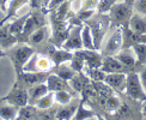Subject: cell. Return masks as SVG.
<instances>
[{
	"instance_id": "6da1fadb",
	"label": "cell",
	"mask_w": 146,
	"mask_h": 120,
	"mask_svg": "<svg viewBox=\"0 0 146 120\" xmlns=\"http://www.w3.org/2000/svg\"><path fill=\"white\" fill-rule=\"evenodd\" d=\"M85 23H86L91 29V34H92L96 49L100 51L103 37H104V35L109 28V24H110V18H109V16H104V13H98L97 17H95V15H94Z\"/></svg>"
},
{
	"instance_id": "7a4b0ae2",
	"label": "cell",
	"mask_w": 146,
	"mask_h": 120,
	"mask_svg": "<svg viewBox=\"0 0 146 120\" xmlns=\"http://www.w3.org/2000/svg\"><path fill=\"white\" fill-rule=\"evenodd\" d=\"M34 53L35 51L31 46H24V45L12 48V49H10L6 53V55L11 59L12 65L15 67L16 76L23 72L24 65L29 61V59L34 55Z\"/></svg>"
},
{
	"instance_id": "3957f363",
	"label": "cell",
	"mask_w": 146,
	"mask_h": 120,
	"mask_svg": "<svg viewBox=\"0 0 146 120\" xmlns=\"http://www.w3.org/2000/svg\"><path fill=\"white\" fill-rule=\"evenodd\" d=\"M109 12H110V13H109L110 23H113V25L115 28L125 27V25H128L129 19L133 15V6L125 3V1L115 3Z\"/></svg>"
},
{
	"instance_id": "277c9868",
	"label": "cell",
	"mask_w": 146,
	"mask_h": 120,
	"mask_svg": "<svg viewBox=\"0 0 146 120\" xmlns=\"http://www.w3.org/2000/svg\"><path fill=\"white\" fill-rule=\"evenodd\" d=\"M125 93L127 94V96H129L134 101H138V102L146 101V91L141 84L139 73H137V72H128L127 73Z\"/></svg>"
},
{
	"instance_id": "5b68a950",
	"label": "cell",
	"mask_w": 146,
	"mask_h": 120,
	"mask_svg": "<svg viewBox=\"0 0 146 120\" xmlns=\"http://www.w3.org/2000/svg\"><path fill=\"white\" fill-rule=\"evenodd\" d=\"M54 67L52 59L44 53H34V55L29 59V61L24 65L23 71L29 72H50Z\"/></svg>"
},
{
	"instance_id": "8992f818",
	"label": "cell",
	"mask_w": 146,
	"mask_h": 120,
	"mask_svg": "<svg viewBox=\"0 0 146 120\" xmlns=\"http://www.w3.org/2000/svg\"><path fill=\"white\" fill-rule=\"evenodd\" d=\"M123 43V35H122V27H116L111 36L108 39L106 46L102 49V55H116L122 49Z\"/></svg>"
},
{
	"instance_id": "52a82bcc",
	"label": "cell",
	"mask_w": 146,
	"mask_h": 120,
	"mask_svg": "<svg viewBox=\"0 0 146 120\" xmlns=\"http://www.w3.org/2000/svg\"><path fill=\"white\" fill-rule=\"evenodd\" d=\"M43 49L46 52H42V53L47 54V55L52 59V61L54 63V66L65 64L66 61H71V59L73 58V53L71 51L65 49L62 47H56L55 45H53L52 42L48 46H46Z\"/></svg>"
},
{
	"instance_id": "ba28073f",
	"label": "cell",
	"mask_w": 146,
	"mask_h": 120,
	"mask_svg": "<svg viewBox=\"0 0 146 120\" xmlns=\"http://www.w3.org/2000/svg\"><path fill=\"white\" fill-rule=\"evenodd\" d=\"M7 102L15 105L17 107H22L28 105L29 102V96H28V89L19 84L18 82H15L13 87L10 90V93L4 97Z\"/></svg>"
},
{
	"instance_id": "9c48e42d",
	"label": "cell",
	"mask_w": 146,
	"mask_h": 120,
	"mask_svg": "<svg viewBox=\"0 0 146 120\" xmlns=\"http://www.w3.org/2000/svg\"><path fill=\"white\" fill-rule=\"evenodd\" d=\"M50 72H29V71H23L22 73L16 76V82H18L22 85H24L27 89L36 85L40 83H46L48 76Z\"/></svg>"
},
{
	"instance_id": "30bf717a",
	"label": "cell",
	"mask_w": 146,
	"mask_h": 120,
	"mask_svg": "<svg viewBox=\"0 0 146 120\" xmlns=\"http://www.w3.org/2000/svg\"><path fill=\"white\" fill-rule=\"evenodd\" d=\"M73 53L76 55L80 57L84 60L85 66H88L90 69H98L102 66L103 55L102 53H98L97 49H85V48H82V49L74 51Z\"/></svg>"
},
{
	"instance_id": "8fae6325",
	"label": "cell",
	"mask_w": 146,
	"mask_h": 120,
	"mask_svg": "<svg viewBox=\"0 0 146 120\" xmlns=\"http://www.w3.org/2000/svg\"><path fill=\"white\" fill-rule=\"evenodd\" d=\"M82 28L83 25H73L71 31L67 36V39L64 42L62 48L67 51H78L82 49L83 47V41H82Z\"/></svg>"
},
{
	"instance_id": "7c38bea8",
	"label": "cell",
	"mask_w": 146,
	"mask_h": 120,
	"mask_svg": "<svg viewBox=\"0 0 146 120\" xmlns=\"http://www.w3.org/2000/svg\"><path fill=\"white\" fill-rule=\"evenodd\" d=\"M103 82H104L107 85L110 87L114 91L123 93L125 89H126L127 73L126 72H114V73H107Z\"/></svg>"
},
{
	"instance_id": "4fadbf2b",
	"label": "cell",
	"mask_w": 146,
	"mask_h": 120,
	"mask_svg": "<svg viewBox=\"0 0 146 120\" xmlns=\"http://www.w3.org/2000/svg\"><path fill=\"white\" fill-rule=\"evenodd\" d=\"M122 35H123V43L122 48H132L134 45L146 43V34H138L128 27H122Z\"/></svg>"
},
{
	"instance_id": "5bb4252c",
	"label": "cell",
	"mask_w": 146,
	"mask_h": 120,
	"mask_svg": "<svg viewBox=\"0 0 146 120\" xmlns=\"http://www.w3.org/2000/svg\"><path fill=\"white\" fill-rule=\"evenodd\" d=\"M101 70L106 73H114V72H127V69L121 64L120 60L115 55L103 57Z\"/></svg>"
},
{
	"instance_id": "9a60e30c",
	"label": "cell",
	"mask_w": 146,
	"mask_h": 120,
	"mask_svg": "<svg viewBox=\"0 0 146 120\" xmlns=\"http://www.w3.org/2000/svg\"><path fill=\"white\" fill-rule=\"evenodd\" d=\"M46 84H47V88L49 91H59V90H73L70 85L68 81H65L64 78H61L60 76H58L56 73H49L48 76L47 81H46ZM74 91V90H73Z\"/></svg>"
},
{
	"instance_id": "2e32d148",
	"label": "cell",
	"mask_w": 146,
	"mask_h": 120,
	"mask_svg": "<svg viewBox=\"0 0 146 120\" xmlns=\"http://www.w3.org/2000/svg\"><path fill=\"white\" fill-rule=\"evenodd\" d=\"M19 41L17 36L11 34L10 31V23H5L0 25V47L6 49V48H12L17 42Z\"/></svg>"
},
{
	"instance_id": "e0dca14e",
	"label": "cell",
	"mask_w": 146,
	"mask_h": 120,
	"mask_svg": "<svg viewBox=\"0 0 146 120\" xmlns=\"http://www.w3.org/2000/svg\"><path fill=\"white\" fill-rule=\"evenodd\" d=\"M48 91H49V90H48L46 83H40V84H36V85L28 88V96H29L28 103L35 106L36 102H37L43 95H46Z\"/></svg>"
},
{
	"instance_id": "ac0fdd59",
	"label": "cell",
	"mask_w": 146,
	"mask_h": 120,
	"mask_svg": "<svg viewBox=\"0 0 146 120\" xmlns=\"http://www.w3.org/2000/svg\"><path fill=\"white\" fill-rule=\"evenodd\" d=\"M115 57L120 60L121 64L127 69V71L133 70L137 66V59L131 52V48H122Z\"/></svg>"
},
{
	"instance_id": "d6986e66",
	"label": "cell",
	"mask_w": 146,
	"mask_h": 120,
	"mask_svg": "<svg viewBox=\"0 0 146 120\" xmlns=\"http://www.w3.org/2000/svg\"><path fill=\"white\" fill-rule=\"evenodd\" d=\"M19 107L7 102L4 97L0 99V119H16Z\"/></svg>"
},
{
	"instance_id": "ffe728a7",
	"label": "cell",
	"mask_w": 146,
	"mask_h": 120,
	"mask_svg": "<svg viewBox=\"0 0 146 120\" xmlns=\"http://www.w3.org/2000/svg\"><path fill=\"white\" fill-rule=\"evenodd\" d=\"M71 88L77 93H82L83 88L88 83H90V78L84 73V72H77L71 79L68 81Z\"/></svg>"
},
{
	"instance_id": "44dd1931",
	"label": "cell",
	"mask_w": 146,
	"mask_h": 120,
	"mask_svg": "<svg viewBox=\"0 0 146 120\" xmlns=\"http://www.w3.org/2000/svg\"><path fill=\"white\" fill-rule=\"evenodd\" d=\"M128 27L138 34H146V18L138 13L132 15Z\"/></svg>"
},
{
	"instance_id": "7402d4cb",
	"label": "cell",
	"mask_w": 146,
	"mask_h": 120,
	"mask_svg": "<svg viewBox=\"0 0 146 120\" xmlns=\"http://www.w3.org/2000/svg\"><path fill=\"white\" fill-rule=\"evenodd\" d=\"M48 33H49V30H48V27L47 25L41 27L38 29H36L35 31L29 36L28 42L31 46H40L42 42H43L48 37Z\"/></svg>"
},
{
	"instance_id": "603a6c76",
	"label": "cell",
	"mask_w": 146,
	"mask_h": 120,
	"mask_svg": "<svg viewBox=\"0 0 146 120\" xmlns=\"http://www.w3.org/2000/svg\"><path fill=\"white\" fill-rule=\"evenodd\" d=\"M79 102H80V101L74 102V103H71V102H70V103L65 105V107L60 108V109L55 113V118L56 119H60V120L73 118V117H74V114H76V112H77V108H78Z\"/></svg>"
},
{
	"instance_id": "cb8c5ba5",
	"label": "cell",
	"mask_w": 146,
	"mask_h": 120,
	"mask_svg": "<svg viewBox=\"0 0 146 120\" xmlns=\"http://www.w3.org/2000/svg\"><path fill=\"white\" fill-rule=\"evenodd\" d=\"M38 118V108L34 105H25L19 107L17 119H37Z\"/></svg>"
},
{
	"instance_id": "d4e9b609",
	"label": "cell",
	"mask_w": 146,
	"mask_h": 120,
	"mask_svg": "<svg viewBox=\"0 0 146 120\" xmlns=\"http://www.w3.org/2000/svg\"><path fill=\"white\" fill-rule=\"evenodd\" d=\"M29 3V0H10L9 1V6L6 7V17H5V21L7 23L12 17H15L16 13L18 12L21 7H23L25 4Z\"/></svg>"
},
{
	"instance_id": "484cf974",
	"label": "cell",
	"mask_w": 146,
	"mask_h": 120,
	"mask_svg": "<svg viewBox=\"0 0 146 120\" xmlns=\"http://www.w3.org/2000/svg\"><path fill=\"white\" fill-rule=\"evenodd\" d=\"M29 16H30V13H27V15H24V16H22L19 18H17V19L13 21L12 23H10V31H11V34H13L15 36H17L18 40H19L21 35L23 33L24 24H25Z\"/></svg>"
},
{
	"instance_id": "4316f807",
	"label": "cell",
	"mask_w": 146,
	"mask_h": 120,
	"mask_svg": "<svg viewBox=\"0 0 146 120\" xmlns=\"http://www.w3.org/2000/svg\"><path fill=\"white\" fill-rule=\"evenodd\" d=\"M73 118L77 119V120H79V119H92V118H100V115L95 111H91L89 108H86L84 106V102L80 101L78 105L77 112H76Z\"/></svg>"
},
{
	"instance_id": "83f0119b",
	"label": "cell",
	"mask_w": 146,
	"mask_h": 120,
	"mask_svg": "<svg viewBox=\"0 0 146 120\" xmlns=\"http://www.w3.org/2000/svg\"><path fill=\"white\" fill-rule=\"evenodd\" d=\"M82 41H83V47L85 49H96L92 34H91V29L88 24H85L82 28Z\"/></svg>"
},
{
	"instance_id": "f1b7e54d",
	"label": "cell",
	"mask_w": 146,
	"mask_h": 120,
	"mask_svg": "<svg viewBox=\"0 0 146 120\" xmlns=\"http://www.w3.org/2000/svg\"><path fill=\"white\" fill-rule=\"evenodd\" d=\"M73 95H76V91H73V90H59V91L54 93V99L59 105L65 106L72 101Z\"/></svg>"
},
{
	"instance_id": "f546056e",
	"label": "cell",
	"mask_w": 146,
	"mask_h": 120,
	"mask_svg": "<svg viewBox=\"0 0 146 120\" xmlns=\"http://www.w3.org/2000/svg\"><path fill=\"white\" fill-rule=\"evenodd\" d=\"M83 72L86 75L91 82H103L104 81V77H106V72H103L101 70V67L98 69H90L88 66H85Z\"/></svg>"
},
{
	"instance_id": "4dcf8cb0",
	"label": "cell",
	"mask_w": 146,
	"mask_h": 120,
	"mask_svg": "<svg viewBox=\"0 0 146 120\" xmlns=\"http://www.w3.org/2000/svg\"><path fill=\"white\" fill-rule=\"evenodd\" d=\"M55 99H54V93L53 91H48L46 95H43L42 97L36 102L35 106L38 108V109H49L53 107V103Z\"/></svg>"
},
{
	"instance_id": "1f68e13d",
	"label": "cell",
	"mask_w": 146,
	"mask_h": 120,
	"mask_svg": "<svg viewBox=\"0 0 146 120\" xmlns=\"http://www.w3.org/2000/svg\"><path fill=\"white\" fill-rule=\"evenodd\" d=\"M54 69H55L54 73H56L58 76H60L61 78H64L65 81H70L71 78L77 73V72L73 70L71 66H66V65H64V64L58 65V66H54Z\"/></svg>"
},
{
	"instance_id": "d6a6232c",
	"label": "cell",
	"mask_w": 146,
	"mask_h": 120,
	"mask_svg": "<svg viewBox=\"0 0 146 120\" xmlns=\"http://www.w3.org/2000/svg\"><path fill=\"white\" fill-rule=\"evenodd\" d=\"M137 55V66H144L146 65V43L134 45L132 47Z\"/></svg>"
},
{
	"instance_id": "836d02e7",
	"label": "cell",
	"mask_w": 146,
	"mask_h": 120,
	"mask_svg": "<svg viewBox=\"0 0 146 120\" xmlns=\"http://www.w3.org/2000/svg\"><path fill=\"white\" fill-rule=\"evenodd\" d=\"M121 100L117 97V96H115L114 94L111 95H109L108 97L106 99V105H104V108L108 111V112H110V113H115L117 109H119V107L121 106Z\"/></svg>"
},
{
	"instance_id": "e575fe53",
	"label": "cell",
	"mask_w": 146,
	"mask_h": 120,
	"mask_svg": "<svg viewBox=\"0 0 146 120\" xmlns=\"http://www.w3.org/2000/svg\"><path fill=\"white\" fill-rule=\"evenodd\" d=\"M71 3L72 1H70V0H66V1H64L58 9L52 10V11L55 12V15L58 16V18H60V19H67L68 16L71 15V12H70Z\"/></svg>"
},
{
	"instance_id": "d590c367",
	"label": "cell",
	"mask_w": 146,
	"mask_h": 120,
	"mask_svg": "<svg viewBox=\"0 0 146 120\" xmlns=\"http://www.w3.org/2000/svg\"><path fill=\"white\" fill-rule=\"evenodd\" d=\"M114 117H116V118H129V117H133L132 108L127 103H121V106L119 107V109L114 113Z\"/></svg>"
},
{
	"instance_id": "8d00e7d4",
	"label": "cell",
	"mask_w": 146,
	"mask_h": 120,
	"mask_svg": "<svg viewBox=\"0 0 146 120\" xmlns=\"http://www.w3.org/2000/svg\"><path fill=\"white\" fill-rule=\"evenodd\" d=\"M116 1L117 0H100L98 6H97V12L98 13H107L110 11V9Z\"/></svg>"
},
{
	"instance_id": "74e56055",
	"label": "cell",
	"mask_w": 146,
	"mask_h": 120,
	"mask_svg": "<svg viewBox=\"0 0 146 120\" xmlns=\"http://www.w3.org/2000/svg\"><path fill=\"white\" fill-rule=\"evenodd\" d=\"M70 66L76 72H83V70L85 67V63H84V60L80 57H78V55H76V54L73 53V58L71 59V65Z\"/></svg>"
},
{
	"instance_id": "f35d334b",
	"label": "cell",
	"mask_w": 146,
	"mask_h": 120,
	"mask_svg": "<svg viewBox=\"0 0 146 120\" xmlns=\"http://www.w3.org/2000/svg\"><path fill=\"white\" fill-rule=\"evenodd\" d=\"M132 6H133V12L146 17V0H134Z\"/></svg>"
},
{
	"instance_id": "ab89813d",
	"label": "cell",
	"mask_w": 146,
	"mask_h": 120,
	"mask_svg": "<svg viewBox=\"0 0 146 120\" xmlns=\"http://www.w3.org/2000/svg\"><path fill=\"white\" fill-rule=\"evenodd\" d=\"M94 15H95V10H82V9L76 13V16H77L82 22H86V21L90 19V18L92 17Z\"/></svg>"
},
{
	"instance_id": "60d3db41",
	"label": "cell",
	"mask_w": 146,
	"mask_h": 120,
	"mask_svg": "<svg viewBox=\"0 0 146 120\" xmlns=\"http://www.w3.org/2000/svg\"><path fill=\"white\" fill-rule=\"evenodd\" d=\"M100 0H82V10H97Z\"/></svg>"
},
{
	"instance_id": "b9f144b4",
	"label": "cell",
	"mask_w": 146,
	"mask_h": 120,
	"mask_svg": "<svg viewBox=\"0 0 146 120\" xmlns=\"http://www.w3.org/2000/svg\"><path fill=\"white\" fill-rule=\"evenodd\" d=\"M29 4L33 10L42 9V0H29Z\"/></svg>"
},
{
	"instance_id": "7bdbcfd3",
	"label": "cell",
	"mask_w": 146,
	"mask_h": 120,
	"mask_svg": "<svg viewBox=\"0 0 146 120\" xmlns=\"http://www.w3.org/2000/svg\"><path fill=\"white\" fill-rule=\"evenodd\" d=\"M139 77H140V81H141V84H143V87L145 89V91H146V70L141 71L140 73H139Z\"/></svg>"
},
{
	"instance_id": "ee69618b",
	"label": "cell",
	"mask_w": 146,
	"mask_h": 120,
	"mask_svg": "<svg viewBox=\"0 0 146 120\" xmlns=\"http://www.w3.org/2000/svg\"><path fill=\"white\" fill-rule=\"evenodd\" d=\"M5 17H6V12H5L4 10L0 9V25H1V24H5V23H6Z\"/></svg>"
},
{
	"instance_id": "f6af8a7d",
	"label": "cell",
	"mask_w": 146,
	"mask_h": 120,
	"mask_svg": "<svg viewBox=\"0 0 146 120\" xmlns=\"http://www.w3.org/2000/svg\"><path fill=\"white\" fill-rule=\"evenodd\" d=\"M141 114L144 117H146V101L143 102V107H141Z\"/></svg>"
},
{
	"instance_id": "bcb514c9",
	"label": "cell",
	"mask_w": 146,
	"mask_h": 120,
	"mask_svg": "<svg viewBox=\"0 0 146 120\" xmlns=\"http://www.w3.org/2000/svg\"><path fill=\"white\" fill-rule=\"evenodd\" d=\"M4 57H6V52L4 51V48L0 47V58H4Z\"/></svg>"
},
{
	"instance_id": "7dc6e473",
	"label": "cell",
	"mask_w": 146,
	"mask_h": 120,
	"mask_svg": "<svg viewBox=\"0 0 146 120\" xmlns=\"http://www.w3.org/2000/svg\"><path fill=\"white\" fill-rule=\"evenodd\" d=\"M125 3H127V4H129V5H133V3H134V0H123Z\"/></svg>"
},
{
	"instance_id": "c3c4849f",
	"label": "cell",
	"mask_w": 146,
	"mask_h": 120,
	"mask_svg": "<svg viewBox=\"0 0 146 120\" xmlns=\"http://www.w3.org/2000/svg\"><path fill=\"white\" fill-rule=\"evenodd\" d=\"M7 1H10V0H4V3H5V5H6V3H7Z\"/></svg>"
},
{
	"instance_id": "681fc988",
	"label": "cell",
	"mask_w": 146,
	"mask_h": 120,
	"mask_svg": "<svg viewBox=\"0 0 146 120\" xmlns=\"http://www.w3.org/2000/svg\"><path fill=\"white\" fill-rule=\"evenodd\" d=\"M70 1H73V0H70Z\"/></svg>"
},
{
	"instance_id": "f907efd6",
	"label": "cell",
	"mask_w": 146,
	"mask_h": 120,
	"mask_svg": "<svg viewBox=\"0 0 146 120\" xmlns=\"http://www.w3.org/2000/svg\"><path fill=\"white\" fill-rule=\"evenodd\" d=\"M145 18H146V17H145Z\"/></svg>"
}]
</instances>
